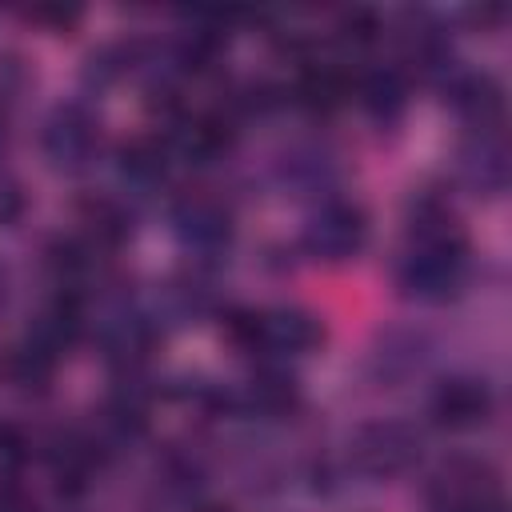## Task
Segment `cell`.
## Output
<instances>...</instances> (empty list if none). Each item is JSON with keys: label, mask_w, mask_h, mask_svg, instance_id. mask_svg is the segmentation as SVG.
Segmentation results:
<instances>
[{"label": "cell", "mask_w": 512, "mask_h": 512, "mask_svg": "<svg viewBox=\"0 0 512 512\" xmlns=\"http://www.w3.org/2000/svg\"><path fill=\"white\" fill-rule=\"evenodd\" d=\"M236 408L252 412V416H288L296 404H300V388L288 372H276V368H264L256 372L236 396H232Z\"/></svg>", "instance_id": "cell-12"}, {"label": "cell", "mask_w": 512, "mask_h": 512, "mask_svg": "<svg viewBox=\"0 0 512 512\" xmlns=\"http://www.w3.org/2000/svg\"><path fill=\"white\" fill-rule=\"evenodd\" d=\"M336 32H340L344 44L364 48V44H372V40L380 36V16H376L372 8H344V12L336 16Z\"/></svg>", "instance_id": "cell-19"}, {"label": "cell", "mask_w": 512, "mask_h": 512, "mask_svg": "<svg viewBox=\"0 0 512 512\" xmlns=\"http://www.w3.org/2000/svg\"><path fill=\"white\" fill-rule=\"evenodd\" d=\"M348 452L364 476L384 480V476L408 472L420 460V436H416V428H408L400 420H372L352 436Z\"/></svg>", "instance_id": "cell-6"}, {"label": "cell", "mask_w": 512, "mask_h": 512, "mask_svg": "<svg viewBox=\"0 0 512 512\" xmlns=\"http://www.w3.org/2000/svg\"><path fill=\"white\" fill-rule=\"evenodd\" d=\"M428 508L432 512H504L500 504V480L492 464L476 456H456L440 464L428 488Z\"/></svg>", "instance_id": "cell-3"}, {"label": "cell", "mask_w": 512, "mask_h": 512, "mask_svg": "<svg viewBox=\"0 0 512 512\" xmlns=\"http://www.w3.org/2000/svg\"><path fill=\"white\" fill-rule=\"evenodd\" d=\"M40 148L56 172H84L100 148V120L84 104H56L40 128Z\"/></svg>", "instance_id": "cell-5"}, {"label": "cell", "mask_w": 512, "mask_h": 512, "mask_svg": "<svg viewBox=\"0 0 512 512\" xmlns=\"http://www.w3.org/2000/svg\"><path fill=\"white\" fill-rule=\"evenodd\" d=\"M236 140V128L224 112H200L192 120H184L180 128V152L192 160V164H212L220 160Z\"/></svg>", "instance_id": "cell-15"}, {"label": "cell", "mask_w": 512, "mask_h": 512, "mask_svg": "<svg viewBox=\"0 0 512 512\" xmlns=\"http://www.w3.org/2000/svg\"><path fill=\"white\" fill-rule=\"evenodd\" d=\"M48 464H52V476L60 488H84L92 468L100 464V444L96 436H84V432H56L52 448H48Z\"/></svg>", "instance_id": "cell-13"}, {"label": "cell", "mask_w": 512, "mask_h": 512, "mask_svg": "<svg viewBox=\"0 0 512 512\" xmlns=\"http://www.w3.org/2000/svg\"><path fill=\"white\" fill-rule=\"evenodd\" d=\"M348 84H344V72L328 60H308L296 76V88H292V100L308 112H332L340 100H344Z\"/></svg>", "instance_id": "cell-16"}, {"label": "cell", "mask_w": 512, "mask_h": 512, "mask_svg": "<svg viewBox=\"0 0 512 512\" xmlns=\"http://www.w3.org/2000/svg\"><path fill=\"white\" fill-rule=\"evenodd\" d=\"M28 20L52 24V28H68L76 20V8H28Z\"/></svg>", "instance_id": "cell-22"}, {"label": "cell", "mask_w": 512, "mask_h": 512, "mask_svg": "<svg viewBox=\"0 0 512 512\" xmlns=\"http://www.w3.org/2000/svg\"><path fill=\"white\" fill-rule=\"evenodd\" d=\"M468 276V240L452 204L440 192H420L408 204V240L396 260V284L404 296L440 304L464 288Z\"/></svg>", "instance_id": "cell-1"}, {"label": "cell", "mask_w": 512, "mask_h": 512, "mask_svg": "<svg viewBox=\"0 0 512 512\" xmlns=\"http://www.w3.org/2000/svg\"><path fill=\"white\" fill-rule=\"evenodd\" d=\"M120 176L136 188H156L168 176V148L156 136H136L120 148Z\"/></svg>", "instance_id": "cell-17"}, {"label": "cell", "mask_w": 512, "mask_h": 512, "mask_svg": "<svg viewBox=\"0 0 512 512\" xmlns=\"http://www.w3.org/2000/svg\"><path fill=\"white\" fill-rule=\"evenodd\" d=\"M200 512H228V508H200Z\"/></svg>", "instance_id": "cell-25"}, {"label": "cell", "mask_w": 512, "mask_h": 512, "mask_svg": "<svg viewBox=\"0 0 512 512\" xmlns=\"http://www.w3.org/2000/svg\"><path fill=\"white\" fill-rule=\"evenodd\" d=\"M8 292H12V280H8V268H4V260H0V308L8 304Z\"/></svg>", "instance_id": "cell-24"}, {"label": "cell", "mask_w": 512, "mask_h": 512, "mask_svg": "<svg viewBox=\"0 0 512 512\" xmlns=\"http://www.w3.org/2000/svg\"><path fill=\"white\" fill-rule=\"evenodd\" d=\"M20 212V192L16 184H0V224H12Z\"/></svg>", "instance_id": "cell-23"}, {"label": "cell", "mask_w": 512, "mask_h": 512, "mask_svg": "<svg viewBox=\"0 0 512 512\" xmlns=\"http://www.w3.org/2000/svg\"><path fill=\"white\" fill-rule=\"evenodd\" d=\"M80 224H84L80 240H84L92 252H116V248L132 236V216H128V208H124L120 200H112V196H92V200H84Z\"/></svg>", "instance_id": "cell-11"}, {"label": "cell", "mask_w": 512, "mask_h": 512, "mask_svg": "<svg viewBox=\"0 0 512 512\" xmlns=\"http://www.w3.org/2000/svg\"><path fill=\"white\" fill-rule=\"evenodd\" d=\"M28 448H32V444H28L24 428L12 424V420H0V480H12V476L24 468Z\"/></svg>", "instance_id": "cell-20"}, {"label": "cell", "mask_w": 512, "mask_h": 512, "mask_svg": "<svg viewBox=\"0 0 512 512\" xmlns=\"http://www.w3.org/2000/svg\"><path fill=\"white\" fill-rule=\"evenodd\" d=\"M460 176L484 196H500L508 184V144L504 132H476L460 152Z\"/></svg>", "instance_id": "cell-10"}, {"label": "cell", "mask_w": 512, "mask_h": 512, "mask_svg": "<svg viewBox=\"0 0 512 512\" xmlns=\"http://www.w3.org/2000/svg\"><path fill=\"white\" fill-rule=\"evenodd\" d=\"M492 416V388L476 376H452L432 392V420L464 432V428H480Z\"/></svg>", "instance_id": "cell-9"}, {"label": "cell", "mask_w": 512, "mask_h": 512, "mask_svg": "<svg viewBox=\"0 0 512 512\" xmlns=\"http://www.w3.org/2000/svg\"><path fill=\"white\" fill-rule=\"evenodd\" d=\"M0 512H36V504L24 488H16L12 480H0Z\"/></svg>", "instance_id": "cell-21"}, {"label": "cell", "mask_w": 512, "mask_h": 512, "mask_svg": "<svg viewBox=\"0 0 512 512\" xmlns=\"http://www.w3.org/2000/svg\"><path fill=\"white\" fill-rule=\"evenodd\" d=\"M444 96L472 124V132H500V124H504V88L492 76L452 68L444 76Z\"/></svg>", "instance_id": "cell-8"}, {"label": "cell", "mask_w": 512, "mask_h": 512, "mask_svg": "<svg viewBox=\"0 0 512 512\" xmlns=\"http://www.w3.org/2000/svg\"><path fill=\"white\" fill-rule=\"evenodd\" d=\"M356 96H360V104H364V112H368L372 120L392 124V120H400L404 108H408V84H404V72L380 64V68H372V72L360 76Z\"/></svg>", "instance_id": "cell-14"}, {"label": "cell", "mask_w": 512, "mask_h": 512, "mask_svg": "<svg viewBox=\"0 0 512 512\" xmlns=\"http://www.w3.org/2000/svg\"><path fill=\"white\" fill-rule=\"evenodd\" d=\"M228 340L252 356H304L324 344V328L304 308H240L228 316Z\"/></svg>", "instance_id": "cell-2"}, {"label": "cell", "mask_w": 512, "mask_h": 512, "mask_svg": "<svg viewBox=\"0 0 512 512\" xmlns=\"http://www.w3.org/2000/svg\"><path fill=\"white\" fill-rule=\"evenodd\" d=\"M56 364H60V360H56L52 352H44L40 344L24 340V344L12 352V380H16L20 388H44V384L52 380Z\"/></svg>", "instance_id": "cell-18"}, {"label": "cell", "mask_w": 512, "mask_h": 512, "mask_svg": "<svg viewBox=\"0 0 512 512\" xmlns=\"http://www.w3.org/2000/svg\"><path fill=\"white\" fill-rule=\"evenodd\" d=\"M172 232L188 252L212 256V252H224L232 240V212L220 196L184 192L172 204Z\"/></svg>", "instance_id": "cell-7"}, {"label": "cell", "mask_w": 512, "mask_h": 512, "mask_svg": "<svg viewBox=\"0 0 512 512\" xmlns=\"http://www.w3.org/2000/svg\"><path fill=\"white\" fill-rule=\"evenodd\" d=\"M368 244V216L352 200H324L304 224V252L324 264H344Z\"/></svg>", "instance_id": "cell-4"}]
</instances>
